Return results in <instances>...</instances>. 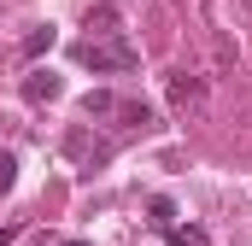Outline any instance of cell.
Instances as JSON below:
<instances>
[{
	"instance_id": "obj_1",
	"label": "cell",
	"mask_w": 252,
	"mask_h": 246,
	"mask_svg": "<svg viewBox=\"0 0 252 246\" xmlns=\"http://www.w3.org/2000/svg\"><path fill=\"white\" fill-rule=\"evenodd\" d=\"M70 59L76 64H88V70H100V76H118V70H135V47L124 41V30L118 35H82L76 47H70Z\"/></svg>"
},
{
	"instance_id": "obj_2",
	"label": "cell",
	"mask_w": 252,
	"mask_h": 246,
	"mask_svg": "<svg viewBox=\"0 0 252 246\" xmlns=\"http://www.w3.org/2000/svg\"><path fill=\"white\" fill-rule=\"evenodd\" d=\"M82 112H88V118H118L124 129H147V123H153V106H147V100H118V94H106V88L82 94Z\"/></svg>"
},
{
	"instance_id": "obj_3",
	"label": "cell",
	"mask_w": 252,
	"mask_h": 246,
	"mask_svg": "<svg viewBox=\"0 0 252 246\" xmlns=\"http://www.w3.org/2000/svg\"><path fill=\"white\" fill-rule=\"evenodd\" d=\"M59 94H64V82L53 70H30V76H24V100H30V106H53Z\"/></svg>"
},
{
	"instance_id": "obj_4",
	"label": "cell",
	"mask_w": 252,
	"mask_h": 246,
	"mask_svg": "<svg viewBox=\"0 0 252 246\" xmlns=\"http://www.w3.org/2000/svg\"><path fill=\"white\" fill-rule=\"evenodd\" d=\"M199 100H205V82L188 76V70H176V76H170V106H182V112H188V106H199Z\"/></svg>"
},
{
	"instance_id": "obj_5",
	"label": "cell",
	"mask_w": 252,
	"mask_h": 246,
	"mask_svg": "<svg viewBox=\"0 0 252 246\" xmlns=\"http://www.w3.org/2000/svg\"><path fill=\"white\" fill-rule=\"evenodd\" d=\"M64 153H70V158H82V164H100V158H106V147H100V141H88V129H70V135H64Z\"/></svg>"
},
{
	"instance_id": "obj_6",
	"label": "cell",
	"mask_w": 252,
	"mask_h": 246,
	"mask_svg": "<svg viewBox=\"0 0 252 246\" xmlns=\"http://www.w3.org/2000/svg\"><path fill=\"white\" fill-rule=\"evenodd\" d=\"M88 35H118V6H94L88 12Z\"/></svg>"
},
{
	"instance_id": "obj_7",
	"label": "cell",
	"mask_w": 252,
	"mask_h": 246,
	"mask_svg": "<svg viewBox=\"0 0 252 246\" xmlns=\"http://www.w3.org/2000/svg\"><path fill=\"white\" fill-rule=\"evenodd\" d=\"M53 41H59V35H53V24H41V30H30V35H24V59H41V53H47Z\"/></svg>"
},
{
	"instance_id": "obj_8",
	"label": "cell",
	"mask_w": 252,
	"mask_h": 246,
	"mask_svg": "<svg viewBox=\"0 0 252 246\" xmlns=\"http://www.w3.org/2000/svg\"><path fill=\"white\" fill-rule=\"evenodd\" d=\"M147 223H153V229H176V205H170V199L158 193V199L147 205Z\"/></svg>"
},
{
	"instance_id": "obj_9",
	"label": "cell",
	"mask_w": 252,
	"mask_h": 246,
	"mask_svg": "<svg viewBox=\"0 0 252 246\" xmlns=\"http://www.w3.org/2000/svg\"><path fill=\"white\" fill-rule=\"evenodd\" d=\"M164 235H170V246H211L205 229H164Z\"/></svg>"
},
{
	"instance_id": "obj_10",
	"label": "cell",
	"mask_w": 252,
	"mask_h": 246,
	"mask_svg": "<svg viewBox=\"0 0 252 246\" xmlns=\"http://www.w3.org/2000/svg\"><path fill=\"white\" fill-rule=\"evenodd\" d=\"M18 182V158H12V153H0V187H12Z\"/></svg>"
},
{
	"instance_id": "obj_11",
	"label": "cell",
	"mask_w": 252,
	"mask_h": 246,
	"mask_svg": "<svg viewBox=\"0 0 252 246\" xmlns=\"http://www.w3.org/2000/svg\"><path fill=\"white\" fill-rule=\"evenodd\" d=\"M41 246H82V241H59V235H47V241H41Z\"/></svg>"
},
{
	"instance_id": "obj_12",
	"label": "cell",
	"mask_w": 252,
	"mask_h": 246,
	"mask_svg": "<svg viewBox=\"0 0 252 246\" xmlns=\"http://www.w3.org/2000/svg\"><path fill=\"white\" fill-rule=\"evenodd\" d=\"M12 241H18V229H0V246H12Z\"/></svg>"
}]
</instances>
